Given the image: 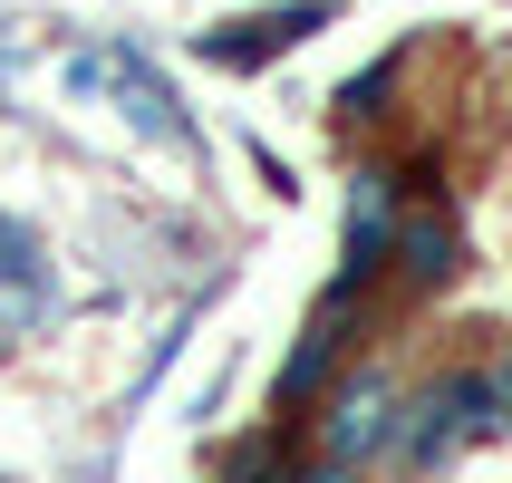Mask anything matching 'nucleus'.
I'll return each instance as SVG.
<instances>
[{"instance_id":"obj_1","label":"nucleus","mask_w":512,"mask_h":483,"mask_svg":"<svg viewBox=\"0 0 512 483\" xmlns=\"http://www.w3.org/2000/svg\"><path fill=\"white\" fill-rule=\"evenodd\" d=\"M503 426V397H493V377L484 368H435L426 387H406V445H397V474L435 483V474H455L474 445H493Z\"/></svg>"},{"instance_id":"obj_2","label":"nucleus","mask_w":512,"mask_h":483,"mask_svg":"<svg viewBox=\"0 0 512 483\" xmlns=\"http://www.w3.org/2000/svg\"><path fill=\"white\" fill-rule=\"evenodd\" d=\"M310 445L329 464H348V474L397 464V445H406V377L387 368V358H348V377L319 397V416H310Z\"/></svg>"},{"instance_id":"obj_3","label":"nucleus","mask_w":512,"mask_h":483,"mask_svg":"<svg viewBox=\"0 0 512 483\" xmlns=\"http://www.w3.org/2000/svg\"><path fill=\"white\" fill-rule=\"evenodd\" d=\"M358 329H368V290L329 271L319 310L300 319V339H290L281 377H271V426H300V416H319V397H329V387L348 377V358H358Z\"/></svg>"},{"instance_id":"obj_4","label":"nucleus","mask_w":512,"mask_h":483,"mask_svg":"<svg viewBox=\"0 0 512 483\" xmlns=\"http://www.w3.org/2000/svg\"><path fill=\"white\" fill-rule=\"evenodd\" d=\"M339 20V0H281V10H242V20H213L194 39V58H213V68H271V58H290L300 39H319V29Z\"/></svg>"},{"instance_id":"obj_5","label":"nucleus","mask_w":512,"mask_h":483,"mask_svg":"<svg viewBox=\"0 0 512 483\" xmlns=\"http://www.w3.org/2000/svg\"><path fill=\"white\" fill-rule=\"evenodd\" d=\"M397 165H358L348 174V232H339V281H358V290H377L387 281V261H397V232H406V213H397Z\"/></svg>"},{"instance_id":"obj_6","label":"nucleus","mask_w":512,"mask_h":483,"mask_svg":"<svg viewBox=\"0 0 512 483\" xmlns=\"http://www.w3.org/2000/svg\"><path fill=\"white\" fill-rule=\"evenodd\" d=\"M107 87H116V107H126V126H136V136H155V145H194V126H184V97L155 78V58H145L136 39H116V49H107Z\"/></svg>"},{"instance_id":"obj_7","label":"nucleus","mask_w":512,"mask_h":483,"mask_svg":"<svg viewBox=\"0 0 512 483\" xmlns=\"http://www.w3.org/2000/svg\"><path fill=\"white\" fill-rule=\"evenodd\" d=\"M49 310H58V281H49V252H39V232L0 213V339L39 329Z\"/></svg>"},{"instance_id":"obj_8","label":"nucleus","mask_w":512,"mask_h":483,"mask_svg":"<svg viewBox=\"0 0 512 483\" xmlns=\"http://www.w3.org/2000/svg\"><path fill=\"white\" fill-rule=\"evenodd\" d=\"M455 271H464V232H455V213H416V223L397 232L387 281H397L406 300H435V290H455Z\"/></svg>"},{"instance_id":"obj_9","label":"nucleus","mask_w":512,"mask_h":483,"mask_svg":"<svg viewBox=\"0 0 512 483\" xmlns=\"http://www.w3.org/2000/svg\"><path fill=\"white\" fill-rule=\"evenodd\" d=\"M397 68H406V49H387L377 68H358V78L329 97V116H339V126H368V116H387V97H397Z\"/></svg>"},{"instance_id":"obj_10","label":"nucleus","mask_w":512,"mask_h":483,"mask_svg":"<svg viewBox=\"0 0 512 483\" xmlns=\"http://www.w3.org/2000/svg\"><path fill=\"white\" fill-rule=\"evenodd\" d=\"M484 377H493V397H503V426H512V348H503V358H493Z\"/></svg>"},{"instance_id":"obj_11","label":"nucleus","mask_w":512,"mask_h":483,"mask_svg":"<svg viewBox=\"0 0 512 483\" xmlns=\"http://www.w3.org/2000/svg\"><path fill=\"white\" fill-rule=\"evenodd\" d=\"M503 68H512V49H503Z\"/></svg>"}]
</instances>
